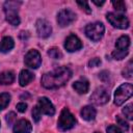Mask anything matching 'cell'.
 Segmentation results:
<instances>
[{"label":"cell","mask_w":133,"mask_h":133,"mask_svg":"<svg viewBox=\"0 0 133 133\" xmlns=\"http://www.w3.org/2000/svg\"><path fill=\"white\" fill-rule=\"evenodd\" d=\"M96 5H98V6H101V5H103L104 3H105V1H101V2H97V1H92Z\"/></svg>","instance_id":"34"},{"label":"cell","mask_w":133,"mask_h":133,"mask_svg":"<svg viewBox=\"0 0 133 133\" xmlns=\"http://www.w3.org/2000/svg\"><path fill=\"white\" fill-rule=\"evenodd\" d=\"M21 5L20 1H6L4 3V11L6 21L14 26H17L20 24V18H19V7Z\"/></svg>","instance_id":"2"},{"label":"cell","mask_w":133,"mask_h":133,"mask_svg":"<svg viewBox=\"0 0 133 133\" xmlns=\"http://www.w3.org/2000/svg\"><path fill=\"white\" fill-rule=\"evenodd\" d=\"M17 109H18V111L19 112H25L26 111V109H27V104L26 103H23V102H21V103H19V104H17Z\"/></svg>","instance_id":"33"},{"label":"cell","mask_w":133,"mask_h":133,"mask_svg":"<svg viewBox=\"0 0 133 133\" xmlns=\"http://www.w3.org/2000/svg\"><path fill=\"white\" fill-rule=\"evenodd\" d=\"M123 76L126 77V78H131L132 77V61L131 60L128 62L127 66L123 71Z\"/></svg>","instance_id":"24"},{"label":"cell","mask_w":133,"mask_h":133,"mask_svg":"<svg viewBox=\"0 0 133 133\" xmlns=\"http://www.w3.org/2000/svg\"><path fill=\"white\" fill-rule=\"evenodd\" d=\"M80 114H81V116H82L83 119H85V121H92L96 117L97 111H96V109L92 106H89L88 105V106H85V107H83L81 109Z\"/></svg>","instance_id":"15"},{"label":"cell","mask_w":133,"mask_h":133,"mask_svg":"<svg viewBox=\"0 0 133 133\" xmlns=\"http://www.w3.org/2000/svg\"><path fill=\"white\" fill-rule=\"evenodd\" d=\"M15 46V42L10 36H4L0 41V52L6 53L10 51Z\"/></svg>","instance_id":"16"},{"label":"cell","mask_w":133,"mask_h":133,"mask_svg":"<svg viewBox=\"0 0 133 133\" xmlns=\"http://www.w3.org/2000/svg\"><path fill=\"white\" fill-rule=\"evenodd\" d=\"M116 122L119 126H122L123 128H125V130H128L129 129V125L127 123V121L125 119V117H122L121 115H116Z\"/></svg>","instance_id":"27"},{"label":"cell","mask_w":133,"mask_h":133,"mask_svg":"<svg viewBox=\"0 0 133 133\" xmlns=\"http://www.w3.org/2000/svg\"><path fill=\"white\" fill-rule=\"evenodd\" d=\"M107 21L115 28L118 29H127L129 27V20L127 17H125L122 14H115V12H108L106 15Z\"/></svg>","instance_id":"6"},{"label":"cell","mask_w":133,"mask_h":133,"mask_svg":"<svg viewBox=\"0 0 133 133\" xmlns=\"http://www.w3.org/2000/svg\"><path fill=\"white\" fill-rule=\"evenodd\" d=\"M77 4L81 7V9H83L86 14H90L91 12V9H90V7H89V5H88V3L86 2V1H77Z\"/></svg>","instance_id":"26"},{"label":"cell","mask_w":133,"mask_h":133,"mask_svg":"<svg viewBox=\"0 0 133 133\" xmlns=\"http://www.w3.org/2000/svg\"><path fill=\"white\" fill-rule=\"evenodd\" d=\"M34 79V75L28 71V70H22L19 76V82L21 86H25L27 84H29L32 80Z\"/></svg>","instance_id":"14"},{"label":"cell","mask_w":133,"mask_h":133,"mask_svg":"<svg viewBox=\"0 0 133 133\" xmlns=\"http://www.w3.org/2000/svg\"><path fill=\"white\" fill-rule=\"evenodd\" d=\"M133 94V86L131 83H124L119 85L114 92V103L117 106L124 104Z\"/></svg>","instance_id":"3"},{"label":"cell","mask_w":133,"mask_h":133,"mask_svg":"<svg viewBox=\"0 0 133 133\" xmlns=\"http://www.w3.org/2000/svg\"><path fill=\"white\" fill-rule=\"evenodd\" d=\"M107 133H123V131L118 127H116L114 125H110L107 128Z\"/></svg>","instance_id":"29"},{"label":"cell","mask_w":133,"mask_h":133,"mask_svg":"<svg viewBox=\"0 0 133 133\" xmlns=\"http://www.w3.org/2000/svg\"><path fill=\"white\" fill-rule=\"evenodd\" d=\"M99 78H100L102 81H104V82L108 81V79H109V72H107V71H102V72L99 74Z\"/></svg>","instance_id":"32"},{"label":"cell","mask_w":133,"mask_h":133,"mask_svg":"<svg viewBox=\"0 0 133 133\" xmlns=\"http://www.w3.org/2000/svg\"><path fill=\"white\" fill-rule=\"evenodd\" d=\"M24 62L30 69H37L42 63V58H41L39 52L37 50H30L25 55Z\"/></svg>","instance_id":"8"},{"label":"cell","mask_w":133,"mask_h":133,"mask_svg":"<svg viewBox=\"0 0 133 133\" xmlns=\"http://www.w3.org/2000/svg\"><path fill=\"white\" fill-rule=\"evenodd\" d=\"M90 101L96 105H104L109 101V94L104 87H98L90 96Z\"/></svg>","instance_id":"9"},{"label":"cell","mask_w":133,"mask_h":133,"mask_svg":"<svg viewBox=\"0 0 133 133\" xmlns=\"http://www.w3.org/2000/svg\"><path fill=\"white\" fill-rule=\"evenodd\" d=\"M73 88L78 92V94H86L88 91V88H89V84H88V81L85 80V79H81L79 81H76L74 82L73 84Z\"/></svg>","instance_id":"18"},{"label":"cell","mask_w":133,"mask_h":133,"mask_svg":"<svg viewBox=\"0 0 133 133\" xmlns=\"http://www.w3.org/2000/svg\"><path fill=\"white\" fill-rule=\"evenodd\" d=\"M72 77V71L66 66H60L52 72L46 73L42 77V85L45 88L53 89L64 85Z\"/></svg>","instance_id":"1"},{"label":"cell","mask_w":133,"mask_h":133,"mask_svg":"<svg viewBox=\"0 0 133 133\" xmlns=\"http://www.w3.org/2000/svg\"><path fill=\"white\" fill-rule=\"evenodd\" d=\"M31 129H32V126H31L30 122L27 119L18 121L12 128L14 133H30Z\"/></svg>","instance_id":"13"},{"label":"cell","mask_w":133,"mask_h":133,"mask_svg":"<svg viewBox=\"0 0 133 133\" xmlns=\"http://www.w3.org/2000/svg\"><path fill=\"white\" fill-rule=\"evenodd\" d=\"M75 20H76V14L74 11H72L71 9H68V8L60 10L57 15V23L61 27L69 26Z\"/></svg>","instance_id":"7"},{"label":"cell","mask_w":133,"mask_h":133,"mask_svg":"<svg viewBox=\"0 0 133 133\" xmlns=\"http://www.w3.org/2000/svg\"><path fill=\"white\" fill-rule=\"evenodd\" d=\"M15 80V74L11 71H6L0 74V84L7 85L11 84Z\"/></svg>","instance_id":"19"},{"label":"cell","mask_w":133,"mask_h":133,"mask_svg":"<svg viewBox=\"0 0 133 133\" xmlns=\"http://www.w3.org/2000/svg\"><path fill=\"white\" fill-rule=\"evenodd\" d=\"M48 54H49V56L51 58H54V59H59V58L62 57V53L60 52V50L58 48H55V47L49 49Z\"/></svg>","instance_id":"21"},{"label":"cell","mask_w":133,"mask_h":133,"mask_svg":"<svg viewBox=\"0 0 133 133\" xmlns=\"http://www.w3.org/2000/svg\"><path fill=\"white\" fill-rule=\"evenodd\" d=\"M16 113L15 112H9V113H7V115H6V122H7V124L8 125H11L14 122H15V119H16Z\"/></svg>","instance_id":"30"},{"label":"cell","mask_w":133,"mask_h":133,"mask_svg":"<svg viewBox=\"0 0 133 133\" xmlns=\"http://www.w3.org/2000/svg\"><path fill=\"white\" fill-rule=\"evenodd\" d=\"M10 101V95L7 92L0 94V111L7 107L8 103Z\"/></svg>","instance_id":"20"},{"label":"cell","mask_w":133,"mask_h":133,"mask_svg":"<svg viewBox=\"0 0 133 133\" xmlns=\"http://www.w3.org/2000/svg\"><path fill=\"white\" fill-rule=\"evenodd\" d=\"M100 64H101V59L98 58V57L92 58L91 60L88 61V65H89L90 68H95V66H98V65H100Z\"/></svg>","instance_id":"31"},{"label":"cell","mask_w":133,"mask_h":133,"mask_svg":"<svg viewBox=\"0 0 133 133\" xmlns=\"http://www.w3.org/2000/svg\"><path fill=\"white\" fill-rule=\"evenodd\" d=\"M64 48L69 52H75L82 48V43L75 34H70L64 42Z\"/></svg>","instance_id":"12"},{"label":"cell","mask_w":133,"mask_h":133,"mask_svg":"<svg viewBox=\"0 0 133 133\" xmlns=\"http://www.w3.org/2000/svg\"><path fill=\"white\" fill-rule=\"evenodd\" d=\"M113 7L117 10V11H126V4L124 1L118 0V1H113L112 2Z\"/></svg>","instance_id":"23"},{"label":"cell","mask_w":133,"mask_h":133,"mask_svg":"<svg viewBox=\"0 0 133 133\" xmlns=\"http://www.w3.org/2000/svg\"><path fill=\"white\" fill-rule=\"evenodd\" d=\"M96 133H99V132H96Z\"/></svg>","instance_id":"35"},{"label":"cell","mask_w":133,"mask_h":133,"mask_svg":"<svg viewBox=\"0 0 133 133\" xmlns=\"http://www.w3.org/2000/svg\"><path fill=\"white\" fill-rule=\"evenodd\" d=\"M129 51H119V50H114L112 52V57L114 59H117V60H121L123 58H125L127 55H128Z\"/></svg>","instance_id":"22"},{"label":"cell","mask_w":133,"mask_h":133,"mask_svg":"<svg viewBox=\"0 0 133 133\" xmlns=\"http://www.w3.org/2000/svg\"><path fill=\"white\" fill-rule=\"evenodd\" d=\"M76 124L75 116L70 112L68 108H63L60 112L58 122H57V127L60 131H66L72 129Z\"/></svg>","instance_id":"4"},{"label":"cell","mask_w":133,"mask_h":133,"mask_svg":"<svg viewBox=\"0 0 133 133\" xmlns=\"http://www.w3.org/2000/svg\"><path fill=\"white\" fill-rule=\"evenodd\" d=\"M36 106H37V108H38V110L41 111L42 114L44 113V114H47V115L52 116V115H54V113H55V108H54L53 104H52L51 101H50L48 98H46V97L39 98L38 103H37Z\"/></svg>","instance_id":"10"},{"label":"cell","mask_w":133,"mask_h":133,"mask_svg":"<svg viewBox=\"0 0 133 133\" xmlns=\"http://www.w3.org/2000/svg\"><path fill=\"white\" fill-rule=\"evenodd\" d=\"M123 113L125 114V116H127L128 119H132V118H133V114H132V104H128L127 106H125V108L123 109Z\"/></svg>","instance_id":"25"},{"label":"cell","mask_w":133,"mask_h":133,"mask_svg":"<svg viewBox=\"0 0 133 133\" xmlns=\"http://www.w3.org/2000/svg\"><path fill=\"white\" fill-rule=\"evenodd\" d=\"M104 31H105V27L101 22L90 23L85 27L86 36L94 42L100 41L104 35Z\"/></svg>","instance_id":"5"},{"label":"cell","mask_w":133,"mask_h":133,"mask_svg":"<svg viewBox=\"0 0 133 133\" xmlns=\"http://www.w3.org/2000/svg\"><path fill=\"white\" fill-rule=\"evenodd\" d=\"M36 31H37V34L39 37L47 38L50 36V34L52 32V27L47 20L39 19L36 22Z\"/></svg>","instance_id":"11"},{"label":"cell","mask_w":133,"mask_h":133,"mask_svg":"<svg viewBox=\"0 0 133 133\" xmlns=\"http://www.w3.org/2000/svg\"><path fill=\"white\" fill-rule=\"evenodd\" d=\"M41 116H42L41 111L38 110L37 106H34V107H33V109H32V117H33L34 122H36V123H37V122L41 119Z\"/></svg>","instance_id":"28"},{"label":"cell","mask_w":133,"mask_h":133,"mask_svg":"<svg viewBox=\"0 0 133 133\" xmlns=\"http://www.w3.org/2000/svg\"><path fill=\"white\" fill-rule=\"evenodd\" d=\"M130 46V38L128 35H122L115 43V50L119 51H128Z\"/></svg>","instance_id":"17"}]
</instances>
